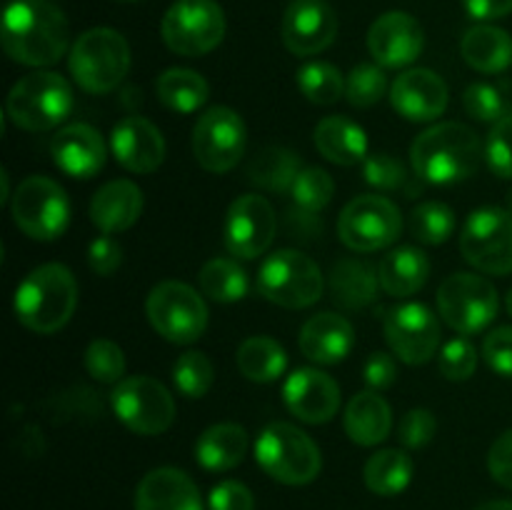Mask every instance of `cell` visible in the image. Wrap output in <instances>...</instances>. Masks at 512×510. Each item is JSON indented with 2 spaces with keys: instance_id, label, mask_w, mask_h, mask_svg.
<instances>
[{
  "instance_id": "4fadbf2b",
  "label": "cell",
  "mask_w": 512,
  "mask_h": 510,
  "mask_svg": "<svg viewBox=\"0 0 512 510\" xmlns=\"http://www.w3.org/2000/svg\"><path fill=\"white\" fill-rule=\"evenodd\" d=\"M460 253L480 273H512V215L508 210H473L460 230Z\"/></svg>"
},
{
  "instance_id": "603a6c76",
  "label": "cell",
  "mask_w": 512,
  "mask_h": 510,
  "mask_svg": "<svg viewBox=\"0 0 512 510\" xmlns=\"http://www.w3.org/2000/svg\"><path fill=\"white\" fill-rule=\"evenodd\" d=\"M50 153H53V163L65 175L78 180L98 175L108 158L103 135L88 123H70L60 128L50 143Z\"/></svg>"
},
{
  "instance_id": "f907efd6",
  "label": "cell",
  "mask_w": 512,
  "mask_h": 510,
  "mask_svg": "<svg viewBox=\"0 0 512 510\" xmlns=\"http://www.w3.org/2000/svg\"><path fill=\"white\" fill-rule=\"evenodd\" d=\"M210 510H255V498L248 485L225 480L210 493Z\"/></svg>"
},
{
  "instance_id": "9a60e30c",
  "label": "cell",
  "mask_w": 512,
  "mask_h": 510,
  "mask_svg": "<svg viewBox=\"0 0 512 510\" xmlns=\"http://www.w3.org/2000/svg\"><path fill=\"white\" fill-rule=\"evenodd\" d=\"M245 140L248 130L243 118L233 108L215 105L200 115L193 128L195 160L208 173H228L243 158Z\"/></svg>"
},
{
  "instance_id": "ac0fdd59",
  "label": "cell",
  "mask_w": 512,
  "mask_h": 510,
  "mask_svg": "<svg viewBox=\"0 0 512 510\" xmlns=\"http://www.w3.org/2000/svg\"><path fill=\"white\" fill-rule=\"evenodd\" d=\"M338 35V15L328 0H293L285 8L280 38L293 55L323 53Z\"/></svg>"
},
{
  "instance_id": "b9f144b4",
  "label": "cell",
  "mask_w": 512,
  "mask_h": 510,
  "mask_svg": "<svg viewBox=\"0 0 512 510\" xmlns=\"http://www.w3.org/2000/svg\"><path fill=\"white\" fill-rule=\"evenodd\" d=\"M388 93V78L380 65L360 63L345 78V98L353 108H370Z\"/></svg>"
},
{
  "instance_id": "52a82bcc",
  "label": "cell",
  "mask_w": 512,
  "mask_h": 510,
  "mask_svg": "<svg viewBox=\"0 0 512 510\" xmlns=\"http://www.w3.org/2000/svg\"><path fill=\"white\" fill-rule=\"evenodd\" d=\"M258 290L280 308H310L323 295V273L318 263L300 250H278L260 265Z\"/></svg>"
},
{
  "instance_id": "8fae6325",
  "label": "cell",
  "mask_w": 512,
  "mask_h": 510,
  "mask_svg": "<svg viewBox=\"0 0 512 510\" xmlns=\"http://www.w3.org/2000/svg\"><path fill=\"white\" fill-rule=\"evenodd\" d=\"M165 45L185 58H200L225 38V13L215 0H175L160 25Z\"/></svg>"
},
{
  "instance_id": "ee69618b",
  "label": "cell",
  "mask_w": 512,
  "mask_h": 510,
  "mask_svg": "<svg viewBox=\"0 0 512 510\" xmlns=\"http://www.w3.org/2000/svg\"><path fill=\"white\" fill-rule=\"evenodd\" d=\"M465 113L480 123H498L505 118V98L495 85L490 83H473L463 93Z\"/></svg>"
},
{
  "instance_id": "5b68a950",
  "label": "cell",
  "mask_w": 512,
  "mask_h": 510,
  "mask_svg": "<svg viewBox=\"0 0 512 510\" xmlns=\"http://www.w3.org/2000/svg\"><path fill=\"white\" fill-rule=\"evenodd\" d=\"M68 68L85 93H110L123 83L130 70L128 40L113 28L85 30L70 48Z\"/></svg>"
},
{
  "instance_id": "816d5d0a",
  "label": "cell",
  "mask_w": 512,
  "mask_h": 510,
  "mask_svg": "<svg viewBox=\"0 0 512 510\" xmlns=\"http://www.w3.org/2000/svg\"><path fill=\"white\" fill-rule=\"evenodd\" d=\"M88 263L98 275H113L123 263V248L108 233L98 235L88 248Z\"/></svg>"
},
{
  "instance_id": "1f68e13d",
  "label": "cell",
  "mask_w": 512,
  "mask_h": 510,
  "mask_svg": "<svg viewBox=\"0 0 512 510\" xmlns=\"http://www.w3.org/2000/svg\"><path fill=\"white\" fill-rule=\"evenodd\" d=\"M380 278L378 268L358 258H345L335 263L330 273V293L333 300L345 310H360L370 305L378 295Z\"/></svg>"
},
{
  "instance_id": "4dcf8cb0",
  "label": "cell",
  "mask_w": 512,
  "mask_h": 510,
  "mask_svg": "<svg viewBox=\"0 0 512 510\" xmlns=\"http://www.w3.org/2000/svg\"><path fill=\"white\" fill-rule=\"evenodd\" d=\"M248 453V433L238 423L210 425L195 443V460L210 473H225L243 463Z\"/></svg>"
},
{
  "instance_id": "7a4b0ae2",
  "label": "cell",
  "mask_w": 512,
  "mask_h": 510,
  "mask_svg": "<svg viewBox=\"0 0 512 510\" xmlns=\"http://www.w3.org/2000/svg\"><path fill=\"white\" fill-rule=\"evenodd\" d=\"M413 170L430 185H453L478 173L485 160V145L465 123H438L423 130L410 148Z\"/></svg>"
},
{
  "instance_id": "8d00e7d4",
  "label": "cell",
  "mask_w": 512,
  "mask_h": 510,
  "mask_svg": "<svg viewBox=\"0 0 512 510\" xmlns=\"http://www.w3.org/2000/svg\"><path fill=\"white\" fill-rule=\"evenodd\" d=\"M200 290L215 303H238L248 295V273L230 258H213L200 268Z\"/></svg>"
},
{
  "instance_id": "83f0119b",
  "label": "cell",
  "mask_w": 512,
  "mask_h": 510,
  "mask_svg": "<svg viewBox=\"0 0 512 510\" xmlns=\"http://www.w3.org/2000/svg\"><path fill=\"white\" fill-rule=\"evenodd\" d=\"M313 138L320 155L330 163L343 165V168L358 163L363 165V160L368 158V135L358 123L343 118V115H328V118L320 120L315 125Z\"/></svg>"
},
{
  "instance_id": "ffe728a7",
  "label": "cell",
  "mask_w": 512,
  "mask_h": 510,
  "mask_svg": "<svg viewBox=\"0 0 512 510\" xmlns=\"http://www.w3.org/2000/svg\"><path fill=\"white\" fill-rule=\"evenodd\" d=\"M285 408L310 425L328 423L340 408V388L328 373L318 368H298L283 385Z\"/></svg>"
},
{
  "instance_id": "f546056e",
  "label": "cell",
  "mask_w": 512,
  "mask_h": 510,
  "mask_svg": "<svg viewBox=\"0 0 512 510\" xmlns=\"http://www.w3.org/2000/svg\"><path fill=\"white\" fill-rule=\"evenodd\" d=\"M460 53L478 73H503L512 65V38L498 25H475L460 40Z\"/></svg>"
},
{
  "instance_id": "6f0895ef",
  "label": "cell",
  "mask_w": 512,
  "mask_h": 510,
  "mask_svg": "<svg viewBox=\"0 0 512 510\" xmlns=\"http://www.w3.org/2000/svg\"><path fill=\"white\" fill-rule=\"evenodd\" d=\"M0 178H3V195H0V203H5V200H8V195H10V185H8V173H0Z\"/></svg>"
},
{
  "instance_id": "60d3db41",
  "label": "cell",
  "mask_w": 512,
  "mask_h": 510,
  "mask_svg": "<svg viewBox=\"0 0 512 510\" xmlns=\"http://www.w3.org/2000/svg\"><path fill=\"white\" fill-rule=\"evenodd\" d=\"M215 380V368L210 363V358L198 350H188V353L180 355L173 365V383L185 398L198 400L203 395H208V390L213 388Z\"/></svg>"
},
{
  "instance_id": "d6a6232c",
  "label": "cell",
  "mask_w": 512,
  "mask_h": 510,
  "mask_svg": "<svg viewBox=\"0 0 512 510\" xmlns=\"http://www.w3.org/2000/svg\"><path fill=\"white\" fill-rule=\"evenodd\" d=\"M363 475L370 493L393 498V495L403 493L410 485V480H413V460L400 448L378 450L365 463Z\"/></svg>"
},
{
  "instance_id": "f5cc1de1",
  "label": "cell",
  "mask_w": 512,
  "mask_h": 510,
  "mask_svg": "<svg viewBox=\"0 0 512 510\" xmlns=\"http://www.w3.org/2000/svg\"><path fill=\"white\" fill-rule=\"evenodd\" d=\"M488 470L495 483L512 490V428L505 430L490 448Z\"/></svg>"
},
{
  "instance_id": "d4e9b609",
  "label": "cell",
  "mask_w": 512,
  "mask_h": 510,
  "mask_svg": "<svg viewBox=\"0 0 512 510\" xmlns=\"http://www.w3.org/2000/svg\"><path fill=\"white\" fill-rule=\"evenodd\" d=\"M135 510H203L198 485L178 468H155L135 490Z\"/></svg>"
},
{
  "instance_id": "8992f818",
  "label": "cell",
  "mask_w": 512,
  "mask_h": 510,
  "mask_svg": "<svg viewBox=\"0 0 512 510\" xmlns=\"http://www.w3.org/2000/svg\"><path fill=\"white\" fill-rule=\"evenodd\" d=\"M255 460L283 485L313 483L323 468V455L308 433L290 423H270L255 440Z\"/></svg>"
},
{
  "instance_id": "5bb4252c",
  "label": "cell",
  "mask_w": 512,
  "mask_h": 510,
  "mask_svg": "<svg viewBox=\"0 0 512 510\" xmlns=\"http://www.w3.org/2000/svg\"><path fill=\"white\" fill-rule=\"evenodd\" d=\"M403 218L385 195H358L338 218V235L345 248L355 253H375L398 240Z\"/></svg>"
},
{
  "instance_id": "3957f363",
  "label": "cell",
  "mask_w": 512,
  "mask_h": 510,
  "mask_svg": "<svg viewBox=\"0 0 512 510\" xmlns=\"http://www.w3.org/2000/svg\"><path fill=\"white\" fill-rule=\"evenodd\" d=\"M15 318L38 335L58 333L78 308V283L70 268L45 263L30 270L15 290Z\"/></svg>"
},
{
  "instance_id": "7dc6e473",
  "label": "cell",
  "mask_w": 512,
  "mask_h": 510,
  "mask_svg": "<svg viewBox=\"0 0 512 510\" xmlns=\"http://www.w3.org/2000/svg\"><path fill=\"white\" fill-rule=\"evenodd\" d=\"M363 178L378 190H398L405 185V165L390 153H373L363 160Z\"/></svg>"
},
{
  "instance_id": "484cf974",
  "label": "cell",
  "mask_w": 512,
  "mask_h": 510,
  "mask_svg": "<svg viewBox=\"0 0 512 510\" xmlns=\"http://www.w3.org/2000/svg\"><path fill=\"white\" fill-rule=\"evenodd\" d=\"M143 213V193L133 180H110L90 200V220L103 233H123Z\"/></svg>"
},
{
  "instance_id": "681fc988",
  "label": "cell",
  "mask_w": 512,
  "mask_h": 510,
  "mask_svg": "<svg viewBox=\"0 0 512 510\" xmlns=\"http://www.w3.org/2000/svg\"><path fill=\"white\" fill-rule=\"evenodd\" d=\"M483 358L490 368L503 378H512V328L503 325L495 328L493 333L485 335Z\"/></svg>"
},
{
  "instance_id": "6da1fadb",
  "label": "cell",
  "mask_w": 512,
  "mask_h": 510,
  "mask_svg": "<svg viewBox=\"0 0 512 510\" xmlns=\"http://www.w3.org/2000/svg\"><path fill=\"white\" fill-rule=\"evenodd\" d=\"M10 60L30 68L58 63L70 43V25L50 0H10L0 28Z\"/></svg>"
},
{
  "instance_id": "277c9868",
  "label": "cell",
  "mask_w": 512,
  "mask_h": 510,
  "mask_svg": "<svg viewBox=\"0 0 512 510\" xmlns=\"http://www.w3.org/2000/svg\"><path fill=\"white\" fill-rule=\"evenodd\" d=\"M75 95L68 80L53 70H35L25 75L8 93V118L28 133L58 128L73 113Z\"/></svg>"
},
{
  "instance_id": "680465c9",
  "label": "cell",
  "mask_w": 512,
  "mask_h": 510,
  "mask_svg": "<svg viewBox=\"0 0 512 510\" xmlns=\"http://www.w3.org/2000/svg\"><path fill=\"white\" fill-rule=\"evenodd\" d=\"M505 308H508V313H510V318H512V288H510L508 298H505Z\"/></svg>"
},
{
  "instance_id": "d6986e66",
  "label": "cell",
  "mask_w": 512,
  "mask_h": 510,
  "mask_svg": "<svg viewBox=\"0 0 512 510\" xmlns=\"http://www.w3.org/2000/svg\"><path fill=\"white\" fill-rule=\"evenodd\" d=\"M423 48V28L403 10L383 13L368 30V50L383 68H405L420 58Z\"/></svg>"
},
{
  "instance_id": "2e32d148",
  "label": "cell",
  "mask_w": 512,
  "mask_h": 510,
  "mask_svg": "<svg viewBox=\"0 0 512 510\" xmlns=\"http://www.w3.org/2000/svg\"><path fill=\"white\" fill-rule=\"evenodd\" d=\"M383 330L390 350L408 365H423L438 353V315L423 303H403L383 310Z\"/></svg>"
},
{
  "instance_id": "cb8c5ba5",
  "label": "cell",
  "mask_w": 512,
  "mask_h": 510,
  "mask_svg": "<svg viewBox=\"0 0 512 510\" xmlns=\"http://www.w3.org/2000/svg\"><path fill=\"white\" fill-rule=\"evenodd\" d=\"M300 353L318 365H335L350 355L355 345V330L345 315L318 313L300 328Z\"/></svg>"
},
{
  "instance_id": "ab89813d",
  "label": "cell",
  "mask_w": 512,
  "mask_h": 510,
  "mask_svg": "<svg viewBox=\"0 0 512 510\" xmlns=\"http://www.w3.org/2000/svg\"><path fill=\"white\" fill-rule=\"evenodd\" d=\"M458 228V220L450 205L440 200H425L410 215V230L425 245H440Z\"/></svg>"
},
{
  "instance_id": "e575fe53",
  "label": "cell",
  "mask_w": 512,
  "mask_h": 510,
  "mask_svg": "<svg viewBox=\"0 0 512 510\" xmlns=\"http://www.w3.org/2000/svg\"><path fill=\"white\" fill-rule=\"evenodd\" d=\"M155 93L165 108L175 113H195L210 95L208 80L188 68H170L155 83Z\"/></svg>"
},
{
  "instance_id": "d590c367",
  "label": "cell",
  "mask_w": 512,
  "mask_h": 510,
  "mask_svg": "<svg viewBox=\"0 0 512 510\" xmlns=\"http://www.w3.org/2000/svg\"><path fill=\"white\" fill-rule=\"evenodd\" d=\"M300 170H303V165L293 150L270 145V148L260 150L253 163L248 165V178L250 183L260 185L270 193H283V190L293 188Z\"/></svg>"
},
{
  "instance_id": "f1b7e54d",
  "label": "cell",
  "mask_w": 512,
  "mask_h": 510,
  "mask_svg": "<svg viewBox=\"0 0 512 510\" xmlns=\"http://www.w3.org/2000/svg\"><path fill=\"white\" fill-rule=\"evenodd\" d=\"M430 275V260L428 255L413 245H400V248L390 250L383 255L378 265L380 288L393 298H408V295L418 293Z\"/></svg>"
},
{
  "instance_id": "44dd1931",
  "label": "cell",
  "mask_w": 512,
  "mask_h": 510,
  "mask_svg": "<svg viewBox=\"0 0 512 510\" xmlns=\"http://www.w3.org/2000/svg\"><path fill=\"white\" fill-rule=\"evenodd\" d=\"M390 103L410 123H430L448 108V85L435 70H405L390 85Z\"/></svg>"
},
{
  "instance_id": "f35d334b",
  "label": "cell",
  "mask_w": 512,
  "mask_h": 510,
  "mask_svg": "<svg viewBox=\"0 0 512 510\" xmlns=\"http://www.w3.org/2000/svg\"><path fill=\"white\" fill-rule=\"evenodd\" d=\"M333 193L335 183L323 168H303L295 178L293 188H290L295 213L303 215V218H315L333 200Z\"/></svg>"
},
{
  "instance_id": "836d02e7",
  "label": "cell",
  "mask_w": 512,
  "mask_h": 510,
  "mask_svg": "<svg viewBox=\"0 0 512 510\" xmlns=\"http://www.w3.org/2000/svg\"><path fill=\"white\" fill-rule=\"evenodd\" d=\"M238 368L253 383H273L288 368V353L278 340L253 335L238 348Z\"/></svg>"
},
{
  "instance_id": "7c38bea8",
  "label": "cell",
  "mask_w": 512,
  "mask_h": 510,
  "mask_svg": "<svg viewBox=\"0 0 512 510\" xmlns=\"http://www.w3.org/2000/svg\"><path fill=\"white\" fill-rule=\"evenodd\" d=\"M498 290L488 278L475 273H453L440 283V318L460 335H475L498 315Z\"/></svg>"
},
{
  "instance_id": "74e56055",
  "label": "cell",
  "mask_w": 512,
  "mask_h": 510,
  "mask_svg": "<svg viewBox=\"0 0 512 510\" xmlns=\"http://www.w3.org/2000/svg\"><path fill=\"white\" fill-rule=\"evenodd\" d=\"M295 80H298L300 93L315 105H333L345 95V78L340 70L323 60H310L300 65Z\"/></svg>"
},
{
  "instance_id": "9f6ffc18",
  "label": "cell",
  "mask_w": 512,
  "mask_h": 510,
  "mask_svg": "<svg viewBox=\"0 0 512 510\" xmlns=\"http://www.w3.org/2000/svg\"><path fill=\"white\" fill-rule=\"evenodd\" d=\"M478 510H512V500H490V503L480 505Z\"/></svg>"
},
{
  "instance_id": "11a10c76",
  "label": "cell",
  "mask_w": 512,
  "mask_h": 510,
  "mask_svg": "<svg viewBox=\"0 0 512 510\" xmlns=\"http://www.w3.org/2000/svg\"><path fill=\"white\" fill-rule=\"evenodd\" d=\"M463 5L475 20H498L512 13V0H463Z\"/></svg>"
},
{
  "instance_id": "91938a15",
  "label": "cell",
  "mask_w": 512,
  "mask_h": 510,
  "mask_svg": "<svg viewBox=\"0 0 512 510\" xmlns=\"http://www.w3.org/2000/svg\"><path fill=\"white\" fill-rule=\"evenodd\" d=\"M508 213L512 215V188L508 190Z\"/></svg>"
},
{
  "instance_id": "e0dca14e",
  "label": "cell",
  "mask_w": 512,
  "mask_h": 510,
  "mask_svg": "<svg viewBox=\"0 0 512 510\" xmlns=\"http://www.w3.org/2000/svg\"><path fill=\"white\" fill-rule=\"evenodd\" d=\"M278 215L273 205L258 193L240 195L230 203L223 220V243L230 255L255 260L273 245Z\"/></svg>"
},
{
  "instance_id": "4316f807",
  "label": "cell",
  "mask_w": 512,
  "mask_h": 510,
  "mask_svg": "<svg viewBox=\"0 0 512 510\" xmlns=\"http://www.w3.org/2000/svg\"><path fill=\"white\" fill-rule=\"evenodd\" d=\"M345 433L355 445L373 448L393 430V410L378 390H363L345 408Z\"/></svg>"
},
{
  "instance_id": "30bf717a",
  "label": "cell",
  "mask_w": 512,
  "mask_h": 510,
  "mask_svg": "<svg viewBox=\"0 0 512 510\" xmlns=\"http://www.w3.org/2000/svg\"><path fill=\"white\" fill-rule=\"evenodd\" d=\"M110 405L115 418L138 435L165 433L175 420L173 395L150 375H130L115 383Z\"/></svg>"
},
{
  "instance_id": "7bdbcfd3",
  "label": "cell",
  "mask_w": 512,
  "mask_h": 510,
  "mask_svg": "<svg viewBox=\"0 0 512 510\" xmlns=\"http://www.w3.org/2000/svg\"><path fill=\"white\" fill-rule=\"evenodd\" d=\"M85 370L100 383H120L125 373V353L118 343L98 338L85 350Z\"/></svg>"
},
{
  "instance_id": "db71d44e",
  "label": "cell",
  "mask_w": 512,
  "mask_h": 510,
  "mask_svg": "<svg viewBox=\"0 0 512 510\" xmlns=\"http://www.w3.org/2000/svg\"><path fill=\"white\" fill-rule=\"evenodd\" d=\"M365 383L370 385V390H385L395 383L398 378V365H395L393 355L390 353H373L365 360L363 368Z\"/></svg>"
},
{
  "instance_id": "7402d4cb",
  "label": "cell",
  "mask_w": 512,
  "mask_h": 510,
  "mask_svg": "<svg viewBox=\"0 0 512 510\" xmlns=\"http://www.w3.org/2000/svg\"><path fill=\"white\" fill-rule=\"evenodd\" d=\"M110 150L115 160L130 173L148 175L163 165L165 160V138L148 118L130 115L113 128L110 135Z\"/></svg>"
},
{
  "instance_id": "bcb514c9",
  "label": "cell",
  "mask_w": 512,
  "mask_h": 510,
  "mask_svg": "<svg viewBox=\"0 0 512 510\" xmlns=\"http://www.w3.org/2000/svg\"><path fill=\"white\" fill-rule=\"evenodd\" d=\"M438 368L448 380H468L478 368V350L468 338H453L440 350Z\"/></svg>"
},
{
  "instance_id": "ba28073f",
  "label": "cell",
  "mask_w": 512,
  "mask_h": 510,
  "mask_svg": "<svg viewBox=\"0 0 512 510\" xmlns=\"http://www.w3.org/2000/svg\"><path fill=\"white\" fill-rule=\"evenodd\" d=\"M145 313L155 333L175 345H190L208 328V305L203 295L180 280H165L150 290Z\"/></svg>"
},
{
  "instance_id": "f6af8a7d",
  "label": "cell",
  "mask_w": 512,
  "mask_h": 510,
  "mask_svg": "<svg viewBox=\"0 0 512 510\" xmlns=\"http://www.w3.org/2000/svg\"><path fill=\"white\" fill-rule=\"evenodd\" d=\"M485 163L498 178H512V115L493 123L485 138Z\"/></svg>"
},
{
  "instance_id": "c3c4849f",
  "label": "cell",
  "mask_w": 512,
  "mask_h": 510,
  "mask_svg": "<svg viewBox=\"0 0 512 510\" xmlns=\"http://www.w3.org/2000/svg\"><path fill=\"white\" fill-rule=\"evenodd\" d=\"M435 428H438V420H435V415L428 408H413L400 420L398 438L405 448L418 450L433 440Z\"/></svg>"
},
{
  "instance_id": "9c48e42d",
  "label": "cell",
  "mask_w": 512,
  "mask_h": 510,
  "mask_svg": "<svg viewBox=\"0 0 512 510\" xmlns=\"http://www.w3.org/2000/svg\"><path fill=\"white\" fill-rule=\"evenodd\" d=\"M15 225L33 240L60 238L70 223V200L60 183L45 175H30L10 200Z\"/></svg>"
}]
</instances>
